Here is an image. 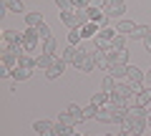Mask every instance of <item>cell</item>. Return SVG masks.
Masks as SVG:
<instances>
[{
  "label": "cell",
  "mask_w": 151,
  "mask_h": 136,
  "mask_svg": "<svg viewBox=\"0 0 151 136\" xmlns=\"http://www.w3.org/2000/svg\"><path fill=\"white\" fill-rule=\"evenodd\" d=\"M88 5H103V0H88Z\"/></svg>",
  "instance_id": "cell-34"
},
{
  "label": "cell",
  "mask_w": 151,
  "mask_h": 136,
  "mask_svg": "<svg viewBox=\"0 0 151 136\" xmlns=\"http://www.w3.org/2000/svg\"><path fill=\"white\" fill-rule=\"evenodd\" d=\"M146 136H149V134H146Z\"/></svg>",
  "instance_id": "cell-40"
},
{
  "label": "cell",
  "mask_w": 151,
  "mask_h": 136,
  "mask_svg": "<svg viewBox=\"0 0 151 136\" xmlns=\"http://www.w3.org/2000/svg\"><path fill=\"white\" fill-rule=\"evenodd\" d=\"M70 136H83V134H78V131H73V134H70Z\"/></svg>",
  "instance_id": "cell-37"
},
{
  "label": "cell",
  "mask_w": 151,
  "mask_h": 136,
  "mask_svg": "<svg viewBox=\"0 0 151 136\" xmlns=\"http://www.w3.org/2000/svg\"><path fill=\"white\" fill-rule=\"evenodd\" d=\"M65 40H68V45H81V43H83L81 30H78V28H68V35H65Z\"/></svg>",
  "instance_id": "cell-22"
},
{
  "label": "cell",
  "mask_w": 151,
  "mask_h": 136,
  "mask_svg": "<svg viewBox=\"0 0 151 136\" xmlns=\"http://www.w3.org/2000/svg\"><path fill=\"white\" fill-rule=\"evenodd\" d=\"M121 131H126V134H134V136H146V131H149V114H146L144 106H129L126 109V116L124 121H121Z\"/></svg>",
  "instance_id": "cell-1"
},
{
  "label": "cell",
  "mask_w": 151,
  "mask_h": 136,
  "mask_svg": "<svg viewBox=\"0 0 151 136\" xmlns=\"http://www.w3.org/2000/svg\"><path fill=\"white\" fill-rule=\"evenodd\" d=\"M129 38H134V40H139V43H141V40L151 38V28H149V25H136V30L131 33Z\"/></svg>",
  "instance_id": "cell-16"
},
{
  "label": "cell",
  "mask_w": 151,
  "mask_h": 136,
  "mask_svg": "<svg viewBox=\"0 0 151 136\" xmlns=\"http://www.w3.org/2000/svg\"><path fill=\"white\" fill-rule=\"evenodd\" d=\"M33 71H35V68H25V65H15V68H13V81L15 83H20V81H28V78L33 76Z\"/></svg>",
  "instance_id": "cell-9"
},
{
  "label": "cell",
  "mask_w": 151,
  "mask_h": 136,
  "mask_svg": "<svg viewBox=\"0 0 151 136\" xmlns=\"http://www.w3.org/2000/svg\"><path fill=\"white\" fill-rule=\"evenodd\" d=\"M113 136H131V134H126V131H119V134H113Z\"/></svg>",
  "instance_id": "cell-36"
},
{
  "label": "cell",
  "mask_w": 151,
  "mask_h": 136,
  "mask_svg": "<svg viewBox=\"0 0 151 136\" xmlns=\"http://www.w3.org/2000/svg\"><path fill=\"white\" fill-rule=\"evenodd\" d=\"M96 111H98V106L88 104L86 109H83V121H88V119H96Z\"/></svg>",
  "instance_id": "cell-30"
},
{
  "label": "cell",
  "mask_w": 151,
  "mask_h": 136,
  "mask_svg": "<svg viewBox=\"0 0 151 136\" xmlns=\"http://www.w3.org/2000/svg\"><path fill=\"white\" fill-rule=\"evenodd\" d=\"M73 131H76V126H68L63 121H55L53 124V136H70Z\"/></svg>",
  "instance_id": "cell-14"
},
{
  "label": "cell",
  "mask_w": 151,
  "mask_h": 136,
  "mask_svg": "<svg viewBox=\"0 0 151 136\" xmlns=\"http://www.w3.org/2000/svg\"><path fill=\"white\" fill-rule=\"evenodd\" d=\"M144 48H146V50L151 53V38H146V40H144Z\"/></svg>",
  "instance_id": "cell-33"
},
{
  "label": "cell",
  "mask_w": 151,
  "mask_h": 136,
  "mask_svg": "<svg viewBox=\"0 0 151 136\" xmlns=\"http://www.w3.org/2000/svg\"><path fill=\"white\" fill-rule=\"evenodd\" d=\"M93 68H98V63H96V58H93V55L88 53L86 58L81 60V65H78V68H76V71H83V73H91Z\"/></svg>",
  "instance_id": "cell-18"
},
{
  "label": "cell",
  "mask_w": 151,
  "mask_h": 136,
  "mask_svg": "<svg viewBox=\"0 0 151 136\" xmlns=\"http://www.w3.org/2000/svg\"><path fill=\"white\" fill-rule=\"evenodd\" d=\"M65 65H68V63H65V60H63V58H60V55H55V60H53V65H50L48 71H45V76H48V78H50V81H55V78H58V76H60V73H63V71H65Z\"/></svg>",
  "instance_id": "cell-6"
},
{
  "label": "cell",
  "mask_w": 151,
  "mask_h": 136,
  "mask_svg": "<svg viewBox=\"0 0 151 136\" xmlns=\"http://www.w3.org/2000/svg\"><path fill=\"white\" fill-rule=\"evenodd\" d=\"M113 28H116V33H121V35H131V33L136 30V23H131V20H119Z\"/></svg>",
  "instance_id": "cell-17"
},
{
  "label": "cell",
  "mask_w": 151,
  "mask_h": 136,
  "mask_svg": "<svg viewBox=\"0 0 151 136\" xmlns=\"http://www.w3.org/2000/svg\"><path fill=\"white\" fill-rule=\"evenodd\" d=\"M40 23H45L40 13H25V28H38Z\"/></svg>",
  "instance_id": "cell-20"
},
{
  "label": "cell",
  "mask_w": 151,
  "mask_h": 136,
  "mask_svg": "<svg viewBox=\"0 0 151 136\" xmlns=\"http://www.w3.org/2000/svg\"><path fill=\"white\" fill-rule=\"evenodd\" d=\"M73 55H76V45H68V48L63 50V55H60V58H63L65 63H73Z\"/></svg>",
  "instance_id": "cell-31"
},
{
  "label": "cell",
  "mask_w": 151,
  "mask_h": 136,
  "mask_svg": "<svg viewBox=\"0 0 151 136\" xmlns=\"http://www.w3.org/2000/svg\"><path fill=\"white\" fill-rule=\"evenodd\" d=\"M116 83H119V78L106 76V78L101 81V91H106V93H113V91H116Z\"/></svg>",
  "instance_id": "cell-26"
},
{
  "label": "cell",
  "mask_w": 151,
  "mask_h": 136,
  "mask_svg": "<svg viewBox=\"0 0 151 136\" xmlns=\"http://www.w3.org/2000/svg\"><path fill=\"white\" fill-rule=\"evenodd\" d=\"M103 136H113V134H103Z\"/></svg>",
  "instance_id": "cell-38"
},
{
  "label": "cell",
  "mask_w": 151,
  "mask_h": 136,
  "mask_svg": "<svg viewBox=\"0 0 151 136\" xmlns=\"http://www.w3.org/2000/svg\"><path fill=\"white\" fill-rule=\"evenodd\" d=\"M78 30H81V38L83 40H93L98 35V30H101V25H98V23H86V25L78 28Z\"/></svg>",
  "instance_id": "cell-10"
},
{
  "label": "cell",
  "mask_w": 151,
  "mask_h": 136,
  "mask_svg": "<svg viewBox=\"0 0 151 136\" xmlns=\"http://www.w3.org/2000/svg\"><path fill=\"white\" fill-rule=\"evenodd\" d=\"M146 81L151 83V68H149V71H146Z\"/></svg>",
  "instance_id": "cell-35"
},
{
  "label": "cell",
  "mask_w": 151,
  "mask_h": 136,
  "mask_svg": "<svg viewBox=\"0 0 151 136\" xmlns=\"http://www.w3.org/2000/svg\"><path fill=\"white\" fill-rule=\"evenodd\" d=\"M55 5H58L60 10H63V8H73V5H70V0H55Z\"/></svg>",
  "instance_id": "cell-32"
},
{
  "label": "cell",
  "mask_w": 151,
  "mask_h": 136,
  "mask_svg": "<svg viewBox=\"0 0 151 136\" xmlns=\"http://www.w3.org/2000/svg\"><path fill=\"white\" fill-rule=\"evenodd\" d=\"M146 73H141V68H136V65H126V81L134 86V91L139 93L141 91V83H144Z\"/></svg>",
  "instance_id": "cell-4"
},
{
  "label": "cell",
  "mask_w": 151,
  "mask_h": 136,
  "mask_svg": "<svg viewBox=\"0 0 151 136\" xmlns=\"http://www.w3.org/2000/svg\"><path fill=\"white\" fill-rule=\"evenodd\" d=\"M116 35H119V33H116V28H108V25H103L93 40H96V43H111V40L116 38Z\"/></svg>",
  "instance_id": "cell-8"
},
{
  "label": "cell",
  "mask_w": 151,
  "mask_h": 136,
  "mask_svg": "<svg viewBox=\"0 0 151 136\" xmlns=\"http://www.w3.org/2000/svg\"><path fill=\"white\" fill-rule=\"evenodd\" d=\"M126 38H129V35H116V38L111 40V48H116V50H121V48H126Z\"/></svg>",
  "instance_id": "cell-27"
},
{
  "label": "cell",
  "mask_w": 151,
  "mask_h": 136,
  "mask_svg": "<svg viewBox=\"0 0 151 136\" xmlns=\"http://www.w3.org/2000/svg\"><path fill=\"white\" fill-rule=\"evenodd\" d=\"M60 23H65L68 28H76V8H63L60 10Z\"/></svg>",
  "instance_id": "cell-13"
},
{
  "label": "cell",
  "mask_w": 151,
  "mask_h": 136,
  "mask_svg": "<svg viewBox=\"0 0 151 136\" xmlns=\"http://www.w3.org/2000/svg\"><path fill=\"white\" fill-rule=\"evenodd\" d=\"M53 60H55V55H45V53H38V58H35V68H45V71H48L50 65H53Z\"/></svg>",
  "instance_id": "cell-19"
},
{
  "label": "cell",
  "mask_w": 151,
  "mask_h": 136,
  "mask_svg": "<svg viewBox=\"0 0 151 136\" xmlns=\"http://www.w3.org/2000/svg\"><path fill=\"white\" fill-rule=\"evenodd\" d=\"M108 96H111V93H106V91H98V93H93V96H91V104L101 109V106H106V104H108Z\"/></svg>",
  "instance_id": "cell-24"
},
{
  "label": "cell",
  "mask_w": 151,
  "mask_h": 136,
  "mask_svg": "<svg viewBox=\"0 0 151 136\" xmlns=\"http://www.w3.org/2000/svg\"><path fill=\"white\" fill-rule=\"evenodd\" d=\"M23 48H25V53H35V50L43 48V40L38 35V28H25L23 30Z\"/></svg>",
  "instance_id": "cell-2"
},
{
  "label": "cell",
  "mask_w": 151,
  "mask_h": 136,
  "mask_svg": "<svg viewBox=\"0 0 151 136\" xmlns=\"http://www.w3.org/2000/svg\"><path fill=\"white\" fill-rule=\"evenodd\" d=\"M124 10H126V0H103V13L108 18H119L121 20Z\"/></svg>",
  "instance_id": "cell-3"
},
{
  "label": "cell",
  "mask_w": 151,
  "mask_h": 136,
  "mask_svg": "<svg viewBox=\"0 0 151 136\" xmlns=\"http://www.w3.org/2000/svg\"><path fill=\"white\" fill-rule=\"evenodd\" d=\"M58 121H63V124H68V126H78V121H76V119H73V116H70V114H68V111H65V109L60 111Z\"/></svg>",
  "instance_id": "cell-28"
},
{
  "label": "cell",
  "mask_w": 151,
  "mask_h": 136,
  "mask_svg": "<svg viewBox=\"0 0 151 136\" xmlns=\"http://www.w3.org/2000/svg\"><path fill=\"white\" fill-rule=\"evenodd\" d=\"M108 60H111V63H124V65H129V50H126V48L113 50V55H111Z\"/></svg>",
  "instance_id": "cell-23"
},
{
  "label": "cell",
  "mask_w": 151,
  "mask_h": 136,
  "mask_svg": "<svg viewBox=\"0 0 151 136\" xmlns=\"http://www.w3.org/2000/svg\"><path fill=\"white\" fill-rule=\"evenodd\" d=\"M38 35H40V40H48V38H53V35H50V28H48V23H40V25H38Z\"/></svg>",
  "instance_id": "cell-29"
},
{
  "label": "cell",
  "mask_w": 151,
  "mask_h": 136,
  "mask_svg": "<svg viewBox=\"0 0 151 136\" xmlns=\"http://www.w3.org/2000/svg\"><path fill=\"white\" fill-rule=\"evenodd\" d=\"M33 131H35L38 136H53V124H50L48 119H38L35 124H33Z\"/></svg>",
  "instance_id": "cell-7"
},
{
  "label": "cell",
  "mask_w": 151,
  "mask_h": 136,
  "mask_svg": "<svg viewBox=\"0 0 151 136\" xmlns=\"http://www.w3.org/2000/svg\"><path fill=\"white\" fill-rule=\"evenodd\" d=\"M3 40H8L10 45L23 43V33H20V30H15V28H5V30H3Z\"/></svg>",
  "instance_id": "cell-11"
},
{
  "label": "cell",
  "mask_w": 151,
  "mask_h": 136,
  "mask_svg": "<svg viewBox=\"0 0 151 136\" xmlns=\"http://www.w3.org/2000/svg\"><path fill=\"white\" fill-rule=\"evenodd\" d=\"M134 104L149 109V104H151V88H141V91L136 93V101H134Z\"/></svg>",
  "instance_id": "cell-15"
},
{
  "label": "cell",
  "mask_w": 151,
  "mask_h": 136,
  "mask_svg": "<svg viewBox=\"0 0 151 136\" xmlns=\"http://www.w3.org/2000/svg\"><path fill=\"white\" fill-rule=\"evenodd\" d=\"M88 18H91V23H98V25H106L108 15L103 13V5H88Z\"/></svg>",
  "instance_id": "cell-5"
},
{
  "label": "cell",
  "mask_w": 151,
  "mask_h": 136,
  "mask_svg": "<svg viewBox=\"0 0 151 136\" xmlns=\"http://www.w3.org/2000/svg\"><path fill=\"white\" fill-rule=\"evenodd\" d=\"M106 73H108V76H113V78H126V65L124 63H111V60H108Z\"/></svg>",
  "instance_id": "cell-12"
},
{
  "label": "cell",
  "mask_w": 151,
  "mask_h": 136,
  "mask_svg": "<svg viewBox=\"0 0 151 136\" xmlns=\"http://www.w3.org/2000/svg\"><path fill=\"white\" fill-rule=\"evenodd\" d=\"M40 53H45V55H58V43H55V38L43 40V48H40Z\"/></svg>",
  "instance_id": "cell-21"
},
{
  "label": "cell",
  "mask_w": 151,
  "mask_h": 136,
  "mask_svg": "<svg viewBox=\"0 0 151 136\" xmlns=\"http://www.w3.org/2000/svg\"><path fill=\"white\" fill-rule=\"evenodd\" d=\"M3 8L5 10H10V13H23V0H3Z\"/></svg>",
  "instance_id": "cell-25"
},
{
  "label": "cell",
  "mask_w": 151,
  "mask_h": 136,
  "mask_svg": "<svg viewBox=\"0 0 151 136\" xmlns=\"http://www.w3.org/2000/svg\"><path fill=\"white\" fill-rule=\"evenodd\" d=\"M70 3H73V0H70Z\"/></svg>",
  "instance_id": "cell-39"
}]
</instances>
